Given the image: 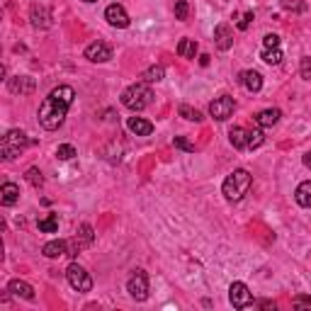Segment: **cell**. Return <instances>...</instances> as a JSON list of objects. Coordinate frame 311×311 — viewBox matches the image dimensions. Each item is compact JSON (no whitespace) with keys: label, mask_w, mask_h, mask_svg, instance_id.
Listing matches in <instances>:
<instances>
[{"label":"cell","mask_w":311,"mask_h":311,"mask_svg":"<svg viewBox=\"0 0 311 311\" xmlns=\"http://www.w3.org/2000/svg\"><path fill=\"white\" fill-rule=\"evenodd\" d=\"M73 98H76V92H73L71 85L54 88L46 95V100L42 102V107H39V124L44 129H49V132L58 129L64 124V119H66L68 107L73 105Z\"/></svg>","instance_id":"cell-1"},{"label":"cell","mask_w":311,"mask_h":311,"mask_svg":"<svg viewBox=\"0 0 311 311\" xmlns=\"http://www.w3.org/2000/svg\"><path fill=\"white\" fill-rule=\"evenodd\" d=\"M251 185H253L251 173H248V170H243V168H238V170H233L231 175L224 180L222 192H224V197H226L229 202H241L245 195H248Z\"/></svg>","instance_id":"cell-2"},{"label":"cell","mask_w":311,"mask_h":311,"mask_svg":"<svg viewBox=\"0 0 311 311\" xmlns=\"http://www.w3.org/2000/svg\"><path fill=\"white\" fill-rule=\"evenodd\" d=\"M151 102H153V92H151V88L146 83H136V85H132V88H127L122 92V105L134 112L146 110Z\"/></svg>","instance_id":"cell-3"},{"label":"cell","mask_w":311,"mask_h":311,"mask_svg":"<svg viewBox=\"0 0 311 311\" xmlns=\"http://www.w3.org/2000/svg\"><path fill=\"white\" fill-rule=\"evenodd\" d=\"M27 144H29L27 134L20 132V129H10V132L3 136V141H0V156L5 161H12L15 156H20L27 148Z\"/></svg>","instance_id":"cell-4"},{"label":"cell","mask_w":311,"mask_h":311,"mask_svg":"<svg viewBox=\"0 0 311 311\" xmlns=\"http://www.w3.org/2000/svg\"><path fill=\"white\" fill-rule=\"evenodd\" d=\"M66 279L76 292H90V289H92V277L88 275V270L83 265H78V263H71V265H68Z\"/></svg>","instance_id":"cell-5"},{"label":"cell","mask_w":311,"mask_h":311,"mask_svg":"<svg viewBox=\"0 0 311 311\" xmlns=\"http://www.w3.org/2000/svg\"><path fill=\"white\" fill-rule=\"evenodd\" d=\"M127 292L136 301L148 299V275H146V270H134L129 282H127Z\"/></svg>","instance_id":"cell-6"},{"label":"cell","mask_w":311,"mask_h":311,"mask_svg":"<svg viewBox=\"0 0 311 311\" xmlns=\"http://www.w3.org/2000/svg\"><path fill=\"white\" fill-rule=\"evenodd\" d=\"M233 110H236V100L229 98V95H222V98H216V100L209 105V114L216 122H226L233 114Z\"/></svg>","instance_id":"cell-7"},{"label":"cell","mask_w":311,"mask_h":311,"mask_svg":"<svg viewBox=\"0 0 311 311\" xmlns=\"http://www.w3.org/2000/svg\"><path fill=\"white\" fill-rule=\"evenodd\" d=\"M229 301L236 309H248L253 304V294H251V289L245 287L243 282H233L229 287Z\"/></svg>","instance_id":"cell-8"},{"label":"cell","mask_w":311,"mask_h":311,"mask_svg":"<svg viewBox=\"0 0 311 311\" xmlns=\"http://www.w3.org/2000/svg\"><path fill=\"white\" fill-rule=\"evenodd\" d=\"M105 20L112 24V27H117V29H124V27H129V15H127V10H124L119 3H112V5H107V10H105Z\"/></svg>","instance_id":"cell-9"},{"label":"cell","mask_w":311,"mask_h":311,"mask_svg":"<svg viewBox=\"0 0 311 311\" xmlns=\"http://www.w3.org/2000/svg\"><path fill=\"white\" fill-rule=\"evenodd\" d=\"M85 58L92 64H105L112 58V46L105 44V42H92V44L85 46Z\"/></svg>","instance_id":"cell-10"},{"label":"cell","mask_w":311,"mask_h":311,"mask_svg":"<svg viewBox=\"0 0 311 311\" xmlns=\"http://www.w3.org/2000/svg\"><path fill=\"white\" fill-rule=\"evenodd\" d=\"M92 226L90 224H83L80 229H78V236H76V241H73V248L68 251V256H78V251H83V248H88L90 243H92Z\"/></svg>","instance_id":"cell-11"},{"label":"cell","mask_w":311,"mask_h":311,"mask_svg":"<svg viewBox=\"0 0 311 311\" xmlns=\"http://www.w3.org/2000/svg\"><path fill=\"white\" fill-rule=\"evenodd\" d=\"M214 42H216V49L229 51L233 46V29L229 24H216V29H214Z\"/></svg>","instance_id":"cell-12"},{"label":"cell","mask_w":311,"mask_h":311,"mask_svg":"<svg viewBox=\"0 0 311 311\" xmlns=\"http://www.w3.org/2000/svg\"><path fill=\"white\" fill-rule=\"evenodd\" d=\"M8 88H10V92H15V95H29V92L34 90V78L15 76V78H10Z\"/></svg>","instance_id":"cell-13"},{"label":"cell","mask_w":311,"mask_h":311,"mask_svg":"<svg viewBox=\"0 0 311 311\" xmlns=\"http://www.w3.org/2000/svg\"><path fill=\"white\" fill-rule=\"evenodd\" d=\"M127 127H129V132L136 134V136H148V134L153 132V124L144 119V117H129L127 119Z\"/></svg>","instance_id":"cell-14"},{"label":"cell","mask_w":311,"mask_h":311,"mask_svg":"<svg viewBox=\"0 0 311 311\" xmlns=\"http://www.w3.org/2000/svg\"><path fill=\"white\" fill-rule=\"evenodd\" d=\"M8 292H10V294H15V297H22V299H27V301L34 299L32 285H27V282H22V279H12L10 285H8Z\"/></svg>","instance_id":"cell-15"},{"label":"cell","mask_w":311,"mask_h":311,"mask_svg":"<svg viewBox=\"0 0 311 311\" xmlns=\"http://www.w3.org/2000/svg\"><path fill=\"white\" fill-rule=\"evenodd\" d=\"M17 200H20V188H17L15 182H5V185L0 188V202H3L5 207H12Z\"/></svg>","instance_id":"cell-16"},{"label":"cell","mask_w":311,"mask_h":311,"mask_svg":"<svg viewBox=\"0 0 311 311\" xmlns=\"http://www.w3.org/2000/svg\"><path fill=\"white\" fill-rule=\"evenodd\" d=\"M241 83L245 85V90L258 92V90L263 88V76H260L258 71H243V73H241Z\"/></svg>","instance_id":"cell-17"},{"label":"cell","mask_w":311,"mask_h":311,"mask_svg":"<svg viewBox=\"0 0 311 311\" xmlns=\"http://www.w3.org/2000/svg\"><path fill=\"white\" fill-rule=\"evenodd\" d=\"M279 117H282V112L272 107V110L258 112V114H256V122H258V127H275V124L279 122Z\"/></svg>","instance_id":"cell-18"},{"label":"cell","mask_w":311,"mask_h":311,"mask_svg":"<svg viewBox=\"0 0 311 311\" xmlns=\"http://www.w3.org/2000/svg\"><path fill=\"white\" fill-rule=\"evenodd\" d=\"M42 253L46 258H61V256H68V243L66 241H49V243L42 248Z\"/></svg>","instance_id":"cell-19"},{"label":"cell","mask_w":311,"mask_h":311,"mask_svg":"<svg viewBox=\"0 0 311 311\" xmlns=\"http://www.w3.org/2000/svg\"><path fill=\"white\" fill-rule=\"evenodd\" d=\"M32 27H42V29H46V27H51V15L44 10V8H32Z\"/></svg>","instance_id":"cell-20"},{"label":"cell","mask_w":311,"mask_h":311,"mask_svg":"<svg viewBox=\"0 0 311 311\" xmlns=\"http://www.w3.org/2000/svg\"><path fill=\"white\" fill-rule=\"evenodd\" d=\"M294 200H297V204H299V207H311V180L301 182L299 188H297V192H294Z\"/></svg>","instance_id":"cell-21"},{"label":"cell","mask_w":311,"mask_h":311,"mask_svg":"<svg viewBox=\"0 0 311 311\" xmlns=\"http://www.w3.org/2000/svg\"><path fill=\"white\" fill-rule=\"evenodd\" d=\"M229 139H231L233 148H248V132L243 127H233L229 132Z\"/></svg>","instance_id":"cell-22"},{"label":"cell","mask_w":311,"mask_h":311,"mask_svg":"<svg viewBox=\"0 0 311 311\" xmlns=\"http://www.w3.org/2000/svg\"><path fill=\"white\" fill-rule=\"evenodd\" d=\"M178 54L182 58H195V54H197V42L195 39H180Z\"/></svg>","instance_id":"cell-23"},{"label":"cell","mask_w":311,"mask_h":311,"mask_svg":"<svg viewBox=\"0 0 311 311\" xmlns=\"http://www.w3.org/2000/svg\"><path fill=\"white\" fill-rule=\"evenodd\" d=\"M163 76H166L163 66H151L141 73V80H144V83H158V80H163Z\"/></svg>","instance_id":"cell-24"},{"label":"cell","mask_w":311,"mask_h":311,"mask_svg":"<svg viewBox=\"0 0 311 311\" xmlns=\"http://www.w3.org/2000/svg\"><path fill=\"white\" fill-rule=\"evenodd\" d=\"M39 231H44V233H56L58 231V216L56 214H49V216H44V219H39Z\"/></svg>","instance_id":"cell-25"},{"label":"cell","mask_w":311,"mask_h":311,"mask_svg":"<svg viewBox=\"0 0 311 311\" xmlns=\"http://www.w3.org/2000/svg\"><path fill=\"white\" fill-rule=\"evenodd\" d=\"M180 117H185L188 122H202V119H204L202 112L195 110V107H190V105H180Z\"/></svg>","instance_id":"cell-26"},{"label":"cell","mask_w":311,"mask_h":311,"mask_svg":"<svg viewBox=\"0 0 311 311\" xmlns=\"http://www.w3.org/2000/svg\"><path fill=\"white\" fill-rule=\"evenodd\" d=\"M24 178H27V182H29L32 188H42V185H44V175H42L39 168H29V170L24 173Z\"/></svg>","instance_id":"cell-27"},{"label":"cell","mask_w":311,"mask_h":311,"mask_svg":"<svg viewBox=\"0 0 311 311\" xmlns=\"http://www.w3.org/2000/svg\"><path fill=\"white\" fill-rule=\"evenodd\" d=\"M263 61L270 66H279L282 64V51L279 49H263Z\"/></svg>","instance_id":"cell-28"},{"label":"cell","mask_w":311,"mask_h":311,"mask_svg":"<svg viewBox=\"0 0 311 311\" xmlns=\"http://www.w3.org/2000/svg\"><path fill=\"white\" fill-rule=\"evenodd\" d=\"M263 141H265V134L260 129H251L248 132V148H258V146H263Z\"/></svg>","instance_id":"cell-29"},{"label":"cell","mask_w":311,"mask_h":311,"mask_svg":"<svg viewBox=\"0 0 311 311\" xmlns=\"http://www.w3.org/2000/svg\"><path fill=\"white\" fill-rule=\"evenodd\" d=\"M56 156H58L61 161H71V158H73V156H78V153H76V148H73L71 144H61L58 148H56Z\"/></svg>","instance_id":"cell-30"},{"label":"cell","mask_w":311,"mask_h":311,"mask_svg":"<svg viewBox=\"0 0 311 311\" xmlns=\"http://www.w3.org/2000/svg\"><path fill=\"white\" fill-rule=\"evenodd\" d=\"M188 12H190L188 0H178L175 3V20H188Z\"/></svg>","instance_id":"cell-31"},{"label":"cell","mask_w":311,"mask_h":311,"mask_svg":"<svg viewBox=\"0 0 311 311\" xmlns=\"http://www.w3.org/2000/svg\"><path fill=\"white\" fill-rule=\"evenodd\" d=\"M282 8H285V10H292V12H304L306 10V5H304L301 0H282Z\"/></svg>","instance_id":"cell-32"},{"label":"cell","mask_w":311,"mask_h":311,"mask_svg":"<svg viewBox=\"0 0 311 311\" xmlns=\"http://www.w3.org/2000/svg\"><path fill=\"white\" fill-rule=\"evenodd\" d=\"M173 144H175V148H182V151H188V153L195 151V144H190L185 136H175V139H173Z\"/></svg>","instance_id":"cell-33"},{"label":"cell","mask_w":311,"mask_h":311,"mask_svg":"<svg viewBox=\"0 0 311 311\" xmlns=\"http://www.w3.org/2000/svg\"><path fill=\"white\" fill-rule=\"evenodd\" d=\"M263 46L265 49H279V37L277 34H265L263 37Z\"/></svg>","instance_id":"cell-34"},{"label":"cell","mask_w":311,"mask_h":311,"mask_svg":"<svg viewBox=\"0 0 311 311\" xmlns=\"http://www.w3.org/2000/svg\"><path fill=\"white\" fill-rule=\"evenodd\" d=\"M301 78H304V80H309L311 78V58L309 56H304V58H301Z\"/></svg>","instance_id":"cell-35"},{"label":"cell","mask_w":311,"mask_h":311,"mask_svg":"<svg viewBox=\"0 0 311 311\" xmlns=\"http://www.w3.org/2000/svg\"><path fill=\"white\" fill-rule=\"evenodd\" d=\"M294 309H311V297H306V294L297 297L294 299Z\"/></svg>","instance_id":"cell-36"},{"label":"cell","mask_w":311,"mask_h":311,"mask_svg":"<svg viewBox=\"0 0 311 311\" xmlns=\"http://www.w3.org/2000/svg\"><path fill=\"white\" fill-rule=\"evenodd\" d=\"M251 20H253V12H245V15H241V20H238V29H248Z\"/></svg>","instance_id":"cell-37"},{"label":"cell","mask_w":311,"mask_h":311,"mask_svg":"<svg viewBox=\"0 0 311 311\" xmlns=\"http://www.w3.org/2000/svg\"><path fill=\"white\" fill-rule=\"evenodd\" d=\"M258 306H260V309H267V311L270 309L275 311V301H258Z\"/></svg>","instance_id":"cell-38"},{"label":"cell","mask_w":311,"mask_h":311,"mask_svg":"<svg viewBox=\"0 0 311 311\" xmlns=\"http://www.w3.org/2000/svg\"><path fill=\"white\" fill-rule=\"evenodd\" d=\"M200 64H202V66H209V56L202 54V56H200Z\"/></svg>","instance_id":"cell-39"},{"label":"cell","mask_w":311,"mask_h":311,"mask_svg":"<svg viewBox=\"0 0 311 311\" xmlns=\"http://www.w3.org/2000/svg\"><path fill=\"white\" fill-rule=\"evenodd\" d=\"M304 166L311 168V151H309V153H304Z\"/></svg>","instance_id":"cell-40"},{"label":"cell","mask_w":311,"mask_h":311,"mask_svg":"<svg viewBox=\"0 0 311 311\" xmlns=\"http://www.w3.org/2000/svg\"><path fill=\"white\" fill-rule=\"evenodd\" d=\"M83 3H98V0H83Z\"/></svg>","instance_id":"cell-41"}]
</instances>
